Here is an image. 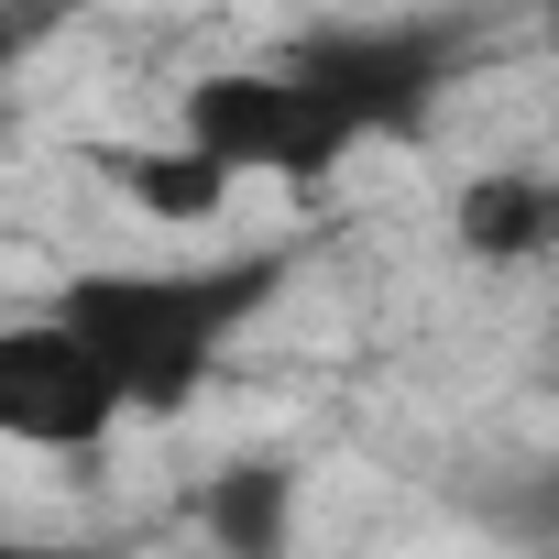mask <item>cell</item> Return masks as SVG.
<instances>
[{
  "label": "cell",
  "instance_id": "obj_1",
  "mask_svg": "<svg viewBox=\"0 0 559 559\" xmlns=\"http://www.w3.org/2000/svg\"><path fill=\"white\" fill-rule=\"evenodd\" d=\"M286 274H297V241L209 252V263H88L56 286V319L110 362L132 417H176V406L209 395L219 352L286 297Z\"/></svg>",
  "mask_w": 559,
  "mask_h": 559
},
{
  "label": "cell",
  "instance_id": "obj_2",
  "mask_svg": "<svg viewBox=\"0 0 559 559\" xmlns=\"http://www.w3.org/2000/svg\"><path fill=\"white\" fill-rule=\"evenodd\" d=\"M176 143H198V154L230 165L241 187H330V176L362 154L352 110H341L319 78H297L286 56L198 67V78L176 88Z\"/></svg>",
  "mask_w": 559,
  "mask_h": 559
},
{
  "label": "cell",
  "instance_id": "obj_3",
  "mask_svg": "<svg viewBox=\"0 0 559 559\" xmlns=\"http://www.w3.org/2000/svg\"><path fill=\"white\" fill-rule=\"evenodd\" d=\"M493 12H417V23H308L286 45L297 78H319L362 143H417L439 121V99L483 67Z\"/></svg>",
  "mask_w": 559,
  "mask_h": 559
},
{
  "label": "cell",
  "instance_id": "obj_4",
  "mask_svg": "<svg viewBox=\"0 0 559 559\" xmlns=\"http://www.w3.org/2000/svg\"><path fill=\"white\" fill-rule=\"evenodd\" d=\"M121 417H132V395L110 384V362L56 308L0 330V428H12L23 450H99Z\"/></svg>",
  "mask_w": 559,
  "mask_h": 559
},
{
  "label": "cell",
  "instance_id": "obj_5",
  "mask_svg": "<svg viewBox=\"0 0 559 559\" xmlns=\"http://www.w3.org/2000/svg\"><path fill=\"white\" fill-rule=\"evenodd\" d=\"M450 252L483 274L559 263V165H483L450 187Z\"/></svg>",
  "mask_w": 559,
  "mask_h": 559
},
{
  "label": "cell",
  "instance_id": "obj_6",
  "mask_svg": "<svg viewBox=\"0 0 559 559\" xmlns=\"http://www.w3.org/2000/svg\"><path fill=\"white\" fill-rule=\"evenodd\" d=\"M297 515H308V472L286 450H252V461H219L209 493H198V537L219 559H297Z\"/></svg>",
  "mask_w": 559,
  "mask_h": 559
},
{
  "label": "cell",
  "instance_id": "obj_7",
  "mask_svg": "<svg viewBox=\"0 0 559 559\" xmlns=\"http://www.w3.org/2000/svg\"><path fill=\"white\" fill-rule=\"evenodd\" d=\"M88 165H99V187H110L132 219H154V230H209V219L241 198V176L209 165L198 143H99Z\"/></svg>",
  "mask_w": 559,
  "mask_h": 559
},
{
  "label": "cell",
  "instance_id": "obj_8",
  "mask_svg": "<svg viewBox=\"0 0 559 559\" xmlns=\"http://www.w3.org/2000/svg\"><path fill=\"white\" fill-rule=\"evenodd\" d=\"M483 504V526L504 537V548H526V559H559V461H526V472H504L493 493H472Z\"/></svg>",
  "mask_w": 559,
  "mask_h": 559
},
{
  "label": "cell",
  "instance_id": "obj_9",
  "mask_svg": "<svg viewBox=\"0 0 559 559\" xmlns=\"http://www.w3.org/2000/svg\"><path fill=\"white\" fill-rule=\"evenodd\" d=\"M0 559H121V537H12V548H0Z\"/></svg>",
  "mask_w": 559,
  "mask_h": 559
}]
</instances>
